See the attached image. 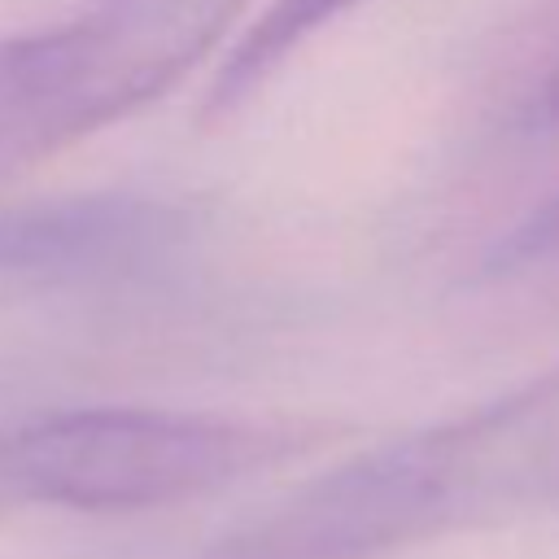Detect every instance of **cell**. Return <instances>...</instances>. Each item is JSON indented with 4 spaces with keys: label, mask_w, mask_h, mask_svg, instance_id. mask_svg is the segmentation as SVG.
Wrapping results in <instances>:
<instances>
[{
    "label": "cell",
    "mask_w": 559,
    "mask_h": 559,
    "mask_svg": "<svg viewBox=\"0 0 559 559\" xmlns=\"http://www.w3.org/2000/svg\"><path fill=\"white\" fill-rule=\"evenodd\" d=\"M559 502V367L306 480L231 533L258 559H380Z\"/></svg>",
    "instance_id": "cell-1"
},
{
    "label": "cell",
    "mask_w": 559,
    "mask_h": 559,
    "mask_svg": "<svg viewBox=\"0 0 559 559\" xmlns=\"http://www.w3.org/2000/svg\"><path fill=\"white\" fill-rule=\"evenodd\" d=\"M245 0H92L0 39V179L96 135L175 87Z\"/></svg>",
    "instance_id": "cell-2"
},
{
    "label": "cell",
    "mask_w": 559,
    "mask_h": 559,
    "mask_svg": "<svg viewBox=\"0 0 559 559\" xmlns=\"http://www.w3.org/2000/svg\"><path fill=\"white\" fill-rule=\"evenodd\" d=\"M319 424L227 419L148 406L57 411L4 432L22 507L153 511L227 489L319 445Z\"/></svg>",
    "instance_id": "cell-3"
},
{
    "label": "cell",
    "mask_w": 559,
    "mask_h": 559,
    "mask_svg": "<svg viewBox=\"0 0 559 559\" xmlns=\"http://www.w3.org/2000/svg\"><path fill=\"white\" fill-rule=\"evenodd\" d=\"M197 218L140 192H83L0 205V275L44 284L144 280L192 249Z\"/></svg>",
    "instance_id": "cell-4"
},
{
    "label": "cell",
    "mask_w": 559,
    "mask_h": 559,
    "mask_svg": "<svg viewBox=\"0 0 559 559\" xmlns=\"http://www.w3.org/2000/svg\"><path fill=\"white\" fill-rule=\"evenodd\" d=\"M362 0H271L249 26L245 35L231 44V52L223 57L210 92H205V118H227L236 114L245 100L258 96V87L306 44L314 39L328 22H336L341 13L358 9Z\"/></svg>",
    "instance_id": "cell-5"
},
{
    "label": "cell",
    "mask_w": 559,
    "mask_h": 559,
    "mask_svg": "<svg viewBox=\"0 0 559 559\" xmlns=\"http://www.w3.org/2000/svg\"><path fill=\"white\" fill-rule=\"evenodd\" d=\"M485 284H559V192L502 227L476 262Z\"/></svg>",
    "instance_id": "cell-6"
},
{
    "label": "cell",
    "mask_w": 559,
    "mask_h": 559,
    "mask_svg": "<svg viewBox=\"0 0 559 559\" xmlns=\"http://www.w3.org/2000/svg\"><path fill=\"white\" fill-rule=\"evenodd\" d=\"M546 52L533 66V74L524 79L520 96L511 100V127L528 131V135H550L559 131V4H555V22L546 31Z\"/></svg>",
    "instance_id": "cell-7"
},
{
    "label": "cell",
    "mask_w": 559,
    "mask_h": 559,
    "mask_svg": "<svg viewBox=\"0 0 559 559\" xmlns=\"http://www.w3.org/2000/svg\"><path fill=\"white\" fill-rule=\"evenodd\" d=\"M22 507L17 498V485H13V467H9V450H4V432H0V515Z\"/></svg>",
    "instance_id": "cell-8"
},
{
    "label": "cell",
    "mask_w": 559,
    "mask_h": 559,
    "mask_svg": "<svg viewBox=\"0 0 559 559\" xmlns=\"http://www.w3.org/2000/svg\"><path fill=\"white\" fill-rule=\"evenodd\" d=\"M201 559H258V555H249V550H245V546H236V542H231V537H223V542H218V546H214V550H205V555H201Z\"/></svg>",
    "instance_id": "cell-9"
}]
</instances>
